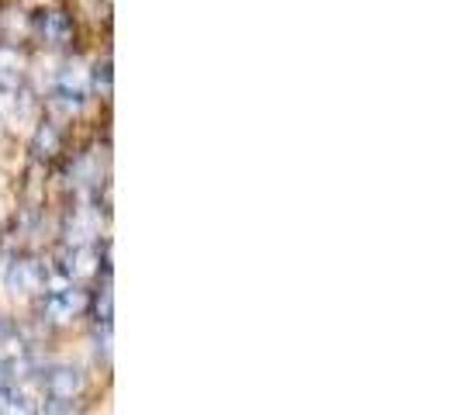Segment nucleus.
I'll list each match as a JSON object with an SVG mask.
<instances>
[{
  "instance_id": "1",
  "label": "nucleus",
  "mask_w": 460,
  "mask_h": 415,
  "mask_svg": "<svg viewBox=\"0 0 460 415\" xmlns=\"http://www.w3.org/2000/svg\"><path fill=\"white\" fill-rule=\"evenodd\" d=\"M42 392L49 402H63L73 409V398L84 392V374L76 367H52L42 374Z\"/></svg>"
},
{
  "instance_id": "7",
  "label": "nucleus",
  "mask_w": 460,
  "mask_h": 415,
  "mask_svg": "<svg viewBox=\"0 0 460 415\" xmlns=\"http://www.w3.org/2000/svg\"><path fill=\"white\" fill-rule=\"evenodd\" d=\"M31 153L39 156V160H56L59 153H63V132L46 121V125H39V132L31 138Z\"/></svg>"
},
{
  "instance_id": "4",
  "label": "nucleus",
  "mask_w": 460,
  "mask_h": 415,
  "mask_svg": "<svg viewBox=\"0 0 460 415\" xmlns=\"http://www.w3.org/2000/svg\"><path fill=\"white\" fill-rule=\"evenodd\" d=\"M35 28L49 46H69L73 42V18L66 11H42L35 14Z\"/></svg>"
},
{
  "instance_id": "2",
  "label": "nucleus",
  "mask_w": 460,
  "mask_h": 415,
  "mask_svg": "<svg viewBox=\"0 0 460 415\" xmlns=\"http://www.w3.org/2000/svg\"><path fill=\"white\" fill-rule=\"evenodd\" d=\"M46 287V267L39 260H14L11 270H7V291L11 295H39Z\"/></svg>"
},
{
  "instance_id": "8",
  "label": "nucleus",
  "mask_w": 460,
  "mask_h": 415,
  "mask_svg": "<svg viewBox=\"0 0 460 415\" xmlns=\"http://www.w3.org/2000/svg\"><path fill=\"white\" fill-rule=\"evenodd\" d=\"M91 87L101 91L104 97L111 93V59H104V63H97V66L91 69Z\"/></svg>"
},
{
  "instance_id": "6",
  "label": "nucleus",
  "mask_w": 460,
  "mask_h": 415,
  "mask_svg": "<svg viewBox=\"0 0 460 415\" xmlns=\"http://www.w3.org/2000/svg\"><path fill=\"white\" fill-rule=\"evenodd\" d=\"M24 76V59L14 46H0V93H18Z\"/></svg>"
},
{
  "instance_id": "3",
  "label": "nucleus",
  "mask_w": 460,
  "mask_h": 415,
  "mask_svg": "<svg viewBox=\"0 0 460 415\" xmlns=\"http://www.w3.org/2000/svg\"><path fill=\"white\" fill-rule=\"evenodd\" d=\"M91 308V295L84 287H59L46 298V312L56 322H69Z\"/></svg>"
},
{
  "instance_id": "9",
  "label": "nucleus",
  "mask_w": 460,
  "mask_h": 415,
  "mask_svg": "<svg viewBox=\"0 0 460 415\" xmlns=\"http://www.w3.org/2000/svg\"><path fill=\"white\" fill-rule=\"evenodd\" d=\"M97 322H111V291H104L97 301Z\"/></svg>"
},
{
  "instance_id": "5",
  "label": "nucleus",
  "mask_w": 460,
  "mask_h": 415,
  "mask_svg": "<svg viewBox=\"0 0 460 415\" xmlns=\"http://www.w3.org/2000/svg\"><path fill=\"white\" fill-rule=\"evenodd\" d=\"M101 263V256H97V250L93 246H73L66 253V260H63V274L69 277V280H91V277H97V267Z\"/></svg>"
}]
</instances>
